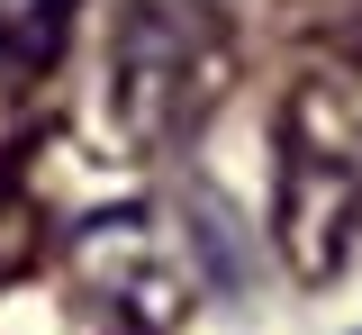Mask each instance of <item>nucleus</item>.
Listing matches in <instances>:
<instances>
[{"label":"nucleus","instance_id":"nucleus-1","mask_svg":"<svg viewBox=\"0 0 362 335\" xmlns=\"http://www.w3.org/2000/svg\"><path fill=\"white\" fill-rule=\"evenodd\" d=\"M245 73V37L218 0H127L109 18L100 109L127 154H181L226 109Z\"/></svg>","mask_w":362,"mask_h":335},{"label":"nucleus","instance_id":"nucleus-2","mask_svg":"<svg viewBox=\"0 0 362 335\" xmlns=\"http://www.w3.org/2000/svg\"><path fill=\"white\" fill-rule=\"evenodd\" d=\"M362 245V73L317 64L281 100V163H272V254L290 281H335Z\"/></svg>","mask_w":362,"mask_h":335},{"label":"nucleus","instance_id":"nucleus-3","mask_svg":"<svg viewBox=\"0 0 362 335\" xmlns=\"http://www.w3.org/2000/svg\"><path fill=\"white\" fill-rule=\"evenodd\" d=\"M199 299L190 245L173 236L163 208H109L64 236V308L82 335H181Z\"/></svg>","mask_w":362,"mask_h":335},{"label":"nucleus","instance_id":"nucleus-4","mask_svg":"<svg viewBox=\"0 0 362 335\" xmlns=\"http://www.w3.org/2000/svg\"><path fill=\"white\" fill-rule=\"evenodd\" d=\"M73 9L82 0H0V109L54 73V54L73 37Z\"/></svg>","mask_w":362,"mask_h":335},{"label":"nucleus","instance_id":"nucleus-5","mask_svg":"<svg viewBox=\"0 0 362 335\" xmlns=\"http://www.w3.org/2000/svg\"><path fill=\"white\" fill-rule=\"evenodd\" d=\"M45 254V208L28 199V154H0V281H18Z\"/></svg>","mask_w":362,"mask_h":335},{"label":"nucleus","instance_id":"nucleus-6","mask_svg":"<svg viewBox=\"0 0 362 335\" xmlns=\"http://www.w3.org/2000/svg\"><path fill=\"white\" fill-rule=\"evenodd\" d=\"M299 37H308L326 64H354L362 73V0H290Z\"/></svg>","mask_w":362,"mask_h":335}]
</instances>
